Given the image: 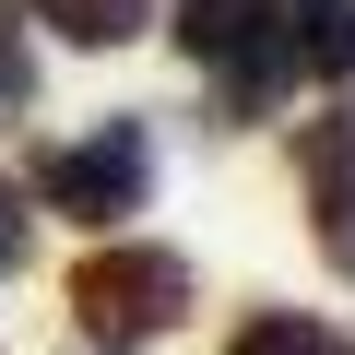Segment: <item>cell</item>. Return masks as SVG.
I'll return each instance as SVG.
<instances>
[{"label":"cell","mask_w":355,"mask_h":355,"mask_svg":"<svg viewBox=\"0 0 355 355\" xmlns=\"http://www.w3.org/2000/svg\"><path fill=\"white\" fill-rule=\"evenodd\" d=\"M178 308H190V261H178V249H130V237H107V249L71 272V320H83V343H107V355L178 331Z\"/></svg>","instance_id":"6da1fadb"},{"label":"cell","mask_w":355,"mask_h":355,"mask_svg":"<svg viewBox=\"0 0 355 355\" xmlns=\"http://www.w3.org/2000/svg\"><path fill=\"white\" fill-rule=\"evenodd\" d=\"M142 190H154V142H142V119H107V130L60 142V154L36 166V202L71 214V225H119V214H142Z\"/></svg>","instance_id":"7a4b0ae2"},{"label":"cell","mask_w":355,"mask_h":355,"mask_svg":"<svg viewBox=\"0 0 355 355\" xmlns=\"http://www.w3.org/2000/svg\"><path fill=\"white\" fill-rule=\"evenodd\" d=\"M272 24H284V0H178V48H190V60H214L237 107H261V95L284 83Z\"/></svg>","instance_id":"3957f363"},{"label":"cell","mask_w":355,"mask_h":355,"mask_svg":"<svg viewBox=\"0 0 355 355\" xmlns=\"http://www.w3.org/2000/svg\"><path fill=\"white\" fill-rule=\"evenodd\" d=\"M296 178H308V214H320V261L355 272V107L296 119Z\"/></svg>","instance_id":"277c9868"},{"label":"cell","mask_w":355,"mask_h":355,"mask_svg":"<svg viewBox=\"0 0 355 355\" xmlns=\"http://www.w3.org/2000/svg\"><path fill=\"white\" fill-rule=\"evenodd\" d=\"M272 60L308 71V83H355V0H284Z\"/></svg>","instance_id":"5b68a950"},{"label":"cell","mask_w":355,"mask_h":355,"mask_svg":"<svg viewBox=\"0 0 355 355\" xmlns=\"http://www.w3.org/2000/svg\"><path fill=\"white\" fill-rule=\"evenodd\" d=\"M24 12L48 36H71V48H130L142 36V0H24Z\"/></svg>","instance_id":"8992f818"},{"label":"cell","mask_w":355,"mask_h":355,"mask_svg":"<svg viewBox=\"0 0 355 355\" xmlns=\"http://www.w3.org/2000/svg\"><path fill=\"white\" fill-rule=\"evenodd\" d=\"M225 355H355V343H343L331 320H308V308H261V320H249Z\"/></svg>","instance_id":"52a82bcc"},{"label":"cell","mask_w":355,"mask_h":355,"mask_svg":"<svg viewBox=\"0 0 355 355\" xmlns=\"http://www.w3.org/2000/svg\"><path fill=\"white\" fill-rule=\"evenodd\" d=\"M36 95V60H24V24H12V0H0V119H24Z\"/></svg>","instance_id":"ba28073f"},{"label":"cell","mask_w":355,"mask_h":355,"mask_svg":"<svg viewBox=\"0 0 355 355\" xmlns=\"http://www.w3.org/2000/svg\"><path fill=\"white\" fill-rule=\"evenodd\" d=\"M12 261H24V214L0 202V272H12Z\"/></svg>","instance_id":"9c48e42d"}]
</instances>
